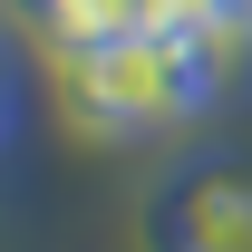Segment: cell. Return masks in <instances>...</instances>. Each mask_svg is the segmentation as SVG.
I'll list each match as a JSON object with an SVG mask.
<instances>
[{"label": "cell", "instance_id": "obj_1", "mask_svg": "<svg viewBox=\"0 0 252 252\" xmlns=\"http://www.w3.org/2000/svg\"><path fill=\"white\" fill-rule=\"evenodd\" d=\"M59 97H68V117L88 136H165V126L214 107L204 68H194V49L175 30H126L107 49H68L59 59Z\"/></svg>", "mask_w": 252, "mask_h": 252}, {"label": "cell", "instance_id": "obj_2", "mask_svg": "<svg viewBox=\"0 0 252 252\" xmlns=\"http://www.w3.org/2000/svg\"><path fill=\"white\" fill-rule=\"evenodd\" d=\"M146 252H252V175L243 165H175L146 204Z\"/></svg>", "mask_w": 252, "mask_h": 252}, {"label": "cell", "instance_id": "obj_4", "mask_svg": "<svg viewBox=\"0 0 252 252\" xmlns=\"http://www.w3.org/2000/svg\"><path fill=\"white\" fill-rule=\"evenodd\" d=\"M233 10H243V20H252V0H233Z\"/></svg>", "mask_w": 252, "mask_h": 252}, {"label": "cell", "instance_id": "obj_3", "mask_svg": "<svg viewBox=\"0 0 252 252\" xmlns=\"http://www.w3.org/2000/svg\"><path fill=\"white\" fill-rule=\"evenodd\" d=\"M30 20H39V39L68 59V49H107V39L146 30V0H30Z\"/></svg>", "mask_w": 252, "mask_h": 252}]
</instances>
